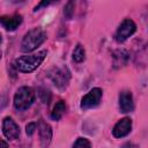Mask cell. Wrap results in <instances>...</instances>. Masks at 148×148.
<instances>
[{
  "label": "cell",
  "mask_w": 148,
  "mask_h": 148,
  "mask_svg": "<svg viewBox=\"0 0 148 148\" xmlns=\"http://www.w3.org/2000/svg\"><path fill=\"white\" fill-rule=\"evenodd\" d=\"M38 95H39V98L42 99L43 103H46L49 104L50 101H51V92L49 89L46 88H39L38 89Z\"/></svg>",
  "instance_id": "obj_15"
},
{
  "label": "cell",
  "mask_w": 148,
  "mask_h": 148,
  "mask_svg": "<svg viewBox=\"0 0 148 148\" xmlns=\"http://www.w3.org/2000/svg\"><path fill=\"white\" fill-rule=\"evenodd\" d=\"M103 96V91L101 88H92L87 95H84L81 99V109L83 110H88V109H92L96 108L102 99Z\"/></svg>",
  "instance_id": "obj_6"
},
{
  "label": "cell",
  "mask_w": 148,
  "mask_h": 148,
  "mask_svg": "<svg viewBox=\"0 0 148 148\" xmlns=\"http://www.w3.org/2000/svg\"><path fill=\"white\" fill-rule=\"evenodd\" d=\"M74 5L75 3L73 1H68L66 3L65 8H64V15H65V17L67 20H71L72 16H73V14H74Z\"/></svg>",
  "instance_id": "obj_17"
},
{
  "label": "cell",
  "mask_w": 148,
  "mask_h": 148,
  "mask_svg": "<svg viewBox=\"0 0 148 148\" xmlns=\"http://www.w3.org/2000/svg\"><path fill=\"white\" fill-rule=\"evenodd\" d=\"M38 128H39V138H40L42 148H47L52 139V128L45 121H40L38 125Z\"/></svg>",
  "instance_id": "obj_11"
},
{
  "label": "cell",
  "mask_w": 148,
  "mask_h": 148,
  "mask_svg": "<svg viewBox=\"0 0 148 148\" xmlns=\"http://www.w3.org/2000/svg\"><path fill=\"white\" fill-rule=\"evenodd\" d=\"M0 148H8V145L6 141L3 140H0Z\"/></svg>",
  "instance_id": "obj_21"
},
{
  "label": "cell",
  "mask_w": 148,
  "mask_h": 148,
  "mask_svg": "<svg viewBox=\"0 0 148 148\" xmlns=\"http://www.w3.org/2000/svg\"><path fill=\"white\" fill-rule=\"evenodd\" d=\"M50 3H51V2H46V1H43V2L38 3V5L35 7L34 12H37V10H39V8H40V7H43V6H47V5H50Z\"/></svg>",
  "instance_id": "obj_19"
},
{
  "label": "cell",
  "mask_w": 148,
  "mask_h": 148,
  "mask_svg": "<svg viewBox=\"0 0 148 148\" xmlns=\"http://www.w3.org/2000/svg\"><path fill=\"white\" fill-rule=\"evenodd\" d=\"M66 111V103L64 101H59L53 106V110L51 112V118L53 120H60Z\"/></svg>",
  "instance_id": "obj_13"
},
{
  "label": "cell",
  "mask_w": 148,
  "mask_h": 148,
  "mask_svg": "<svg viewBox=\"0 0 148 148\" xmlns=\"http://www.w3.org/2000/svg\"><path fill=\"white\" fill-rule=\"evenodd\" d=\"M35 102V91L30 87H21L14 96V106L18 111L29 109Z\"/></svg>",
  "instance_id": "obj_3"
},
{
  "label": "cell",
  "mask_w": 148,
  "mask_h": 148,
  "mask_svg": "<svg viewBox=\"0 0 148 148\" xmlns=\"http://www.w3.org/2000/svg\"><path fill=\"white\" fill-rule=\"evenodd\" d=\"M1 40H2V38H1V34H0V43H1Z\"/></svg>",
  "instance_id": "obj_22"
},
{
  "label": "cell",
  "mask_w": 148,
  "mask_h": 148,
  "mask_svg": "<svg viewBox=\"0 0 148 148\" xmlns=\"http://www.w3.org/2000/svg\"><path fill=\"white\" fill-rule=\"evenodd\" d=\"M72 148H91V143L86 138H79Z\"/></svg>",
  "instance_id": "obj_16"
},
{
  "label": "cell",
  "mask_w": 148,
  "mask_h": 148,
  "mask_svg": "<svg viewBox=\"0 0 148 148\" xmlns=\"http://www.w3.org/2000/svg\"><path fill=\"white\" fill-rule=\"evenodd\" d=\"M119 109L124 113L133 111L134 102H133L132 92L130 90H123L120 92V95H119Z\"/></svg>",
  "instance_id": "obj_10"
},
{
  "label": "cell",
  "mask_w": 148,
  "mask_h": 148,
  "mask_svg": "<svg viewBox=\"0 0 148 148\" xmlns=\"http://www.w3.org/2000/svg\"><path fill=\"white\" fill-rule=\"evenodd\" d=\"M131 130H132V120L125 117L114 125L112 130V134L114 138H124L131 132Z\"/></svg>",
  "instance_id": "obj_8"
},
{
  "label": "cell",
  "mask_w": 148,
  "mask_h": 148,
  "mask_svg": "<svg viewBox=\"0 0 148 148\" xmlns=\"http://www.w3.org/2000/svg\"><path fill=\"white\" fill-rule=\"evenodd\" d=\"M2 131H3L5 136L8 140H15L20 135V127L10 117H6L3 119V121H2Z\"/></svg>",
  "instance_id": "obj_7"
},
{
  "label": "cell",
  "mask_w": 148,
  "mask_h": 148,
  "mask_svg": "<svg viewBox=\"0 0 148 148\" xmlns=\"http://www.w3.org/2000/svg\"><path fill=\"white\" fill-rule=\"evenodd\" d=\"M27 134L28 135H32L34 133H35V131H36V128H37V126H36V124L35 123H30V124H28L27 125Z\"/></svg>",
  "instance_id": "obj_18"
},
{
  "label": "cell",
  "mask_w": 148,
  "mask_h": 148,
  "mask_svg": "<svg viewBox=\"0 0 148 148\" xmlns=\"http://www.w3.org/2000/svg\"><path fill=\"white\" fill-rule=\"evenodd\" d=\"M46 51L42 50L38 51L37 53H32V54H28V56H22L20 58H17L14 61V67L22 73H31L35 69H37L39 67V65L43 62V60L46 57Z\"/></svg>",
  "instance_id": "obj_1"
},
{
  "label": "cell",
  "mask_w": 148,
  "mask_h": 148,
  "mask_svg": "<svg viewBox=\"0 0 148 148\" xmlns=\"http://www.w3.org/2000/svg\"><path fill=\"white\" fill-rule=\"evenodd\" d=\"M135 30H136V24L134 23V21L131 18H126L118 27L116 35H114V39L118 43H123L128 37H131L135 32Z\"/></svg>",
  "instance_id": "obj_4"
},
{
  "label": "cell",
  "mask_w": 148,
  "mask_h": 148,
  "mask_svg": "<svg viewBox=\"0 0 148 148\" xmlns=\"http://www.w3.org/2000/svg\"><path fill=\"white\" fill-rule=\"evenodd\" d=\"M23 18L22 15L20 14H13V15H3L0 16V24L8 31H13L15 30L21 23H22Z\"/></svg>",
  "instance_id": "obj_9"
},
{
  "label": "cell",
  "mask_w": 148,
  "mask_h": 148,
  "mask_svg": "<svg viewBox=\"0 0 148 148\" xmlns=\"http://www.w3.org/2000/svg\"><path fill=\"white\" fill-rule=\"evenodd\" d=\"M128 58H130V54L125 50L116 51L114 54H113V65H114V67L118 68V67L125 66L128 61Z\"/></svg>",
  "instance_id": "obj_12"
},
{
  "label": "cell",
  "mask_w": 148,
  "mask_h": 148,
  "mask_svg": "<svg viewBox=\"0 0 148 148\" xmlns=\"http://www.w3.org/2000/svg\"><path fill=\"white\" fill-rule=\"evenodd\" d=\"M84 58H86V51L81 44H77L73 51V60L76 62H81L84 60Z\"/></svg>",
  "instance_id": "obj_14"
},
{
  "label": "cell",
  "mask_w": 148,
  "mask_h": 148,
  "mask_svg": "<svg viewBox=\"0 0 148 148\" xmlns=\"http://www.w3.org/2000/svg\"><path fill=\"white\" fill-rule=\"evenodd\" d=\"M121 148H139L136 145H134V143H131V142H126V143H124L123 146H121Z\"/></svg>",
  "instance_id": "obj_20"
},
{
  "label": "cell",
  "mask_w": 148,
  "mask_h": 148,
  "mask_svg": "<svg viewBox=\"0 0 148 148\" xmlns=\"http://www.w3.org/2000/svg\"><path fill=\"white\" fill-rule=\"evenodd\" d=\"M0 59H1V51H0Z\"/></svg>",
  "instance_id": "obj_23"
},
{
  "label": "cell",
  "mask_w": 148,
  "mask_h": 148,
  "mask_svg": "<svg viewBox=\"0 0 148 148\" xmlns=\"http://www.w3.org/2000/svg\"><path fill=\"white\" fill-rule=\"evenodd\" d=\"M50 77L52 80V82L54 83V86L59 89H65L71 80V72L66 66H62L60 68H57L53 71V73L50 74Z\"/></svg>",
  "instance_id": "obj_5"
},
{
  "label": "cell",
  "mask_w": 148,
  "mask_h": 148,
  "mask_svg": "<svg viewBox=\"0 0 148 148\" xmlns=\"http://www.w3.org/2000/svg\"><path fill=\"white\" fill-rule=\"evenodd\" d=\"M46 39V34L42 28H34L29 30L21 43V51L23 52H32L38 46H40Z\"/></svg>",
  "instance_id": "obj_2"
}]
</instances>
